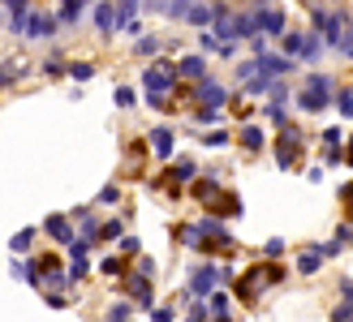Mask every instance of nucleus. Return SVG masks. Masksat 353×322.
<instances>
[{
  "label": "nucleus",
  "instance_id": "obj_9",
  "mask_svg": "<svg viewBox=\"0 0 353 322\" xmlns=\"http://www.w3.org/2000/svg\"><path fill=\"white\" fill-rule=\"evenodd\" d=\"M293 61L289 56H268V52H259V74L263 78H280V74H289Z\"/></svg>",
  "mask_w": 353,
  "mask_h": 322
},
{
  "label": "nucleus",
  "instance_id": "obj_20",
  "mask_svg": "<svg viewBox=\"0 0 353 322\" xmlns=\"http://www.w3.org/2000/svg\"><path fill=\"white\" fill-rule=\"evenodd\" d=\"M78 17H82V0H65L61 13H57V22H69V26H74Z\"/></svg>",
  "mask_w": 353,
  "mask_h": 322
},
{
  "label": "nucleus",
  "instance_id": "obj_5",
  "mask_svg": "<svg viewBox=\"0 0 353 322\" xmlns=\"http://www.w3.org/2000/svg\"><path fill=\"white\" fill-rule=\"evenodd\" d=\"M297 151H302V133L285 129V133H280V147H276V164L280 168H293L297 164Z\"/></svg>",
  "mask_w": 353,
  "mask_h": 322
},
{
  "label": "nucleus",
  "instance_id": "obj_35",
  "mask_svg": "<svg viewBox=\"0 0 353 322\" xmlns=\"http://www.w3.org/2000/svg\"><path fill=\"white\" fill-rule=\"evenodd\" d=\"M95 237H103V241H112V237H121V224L112 219V224H103L99 232H95Z\"/></svg>",
  "mask_w": 353,
  "mask_h": 322
},
{
  "label": "nucleus",
  "instance_id": "obj_17",
  "mask_svg": "<svg viewBox=\"0 0 353 322\" xmlns=\"http://www.w3.org/2000/svg\"><path fill=\"white\" fill-rule=\"evenodd\" d=\"M22 74H26V61H9V65H0V86H13Z\"/></svg>",
  "mask_w": 353,
  "mask_h": 322
},
{
  "label": "nucleus",
  "instance_id": "obj_37",
  "mask_svg": "<svg viewBox=\"0 0 353 322\" xmlns=\"http://www.w3.org/2000/svg\"><path fill=\"white\" fill-rule=\"evenodd\" d=\"M203 142H207V147H224V142H228V133H224V129H211Z\"/></svg>",
  "mask_w": 353,
  "mask_h": 322
},
{
  "label": "nucleus",
  "instance_id": "obj_10",
  "mask_svg": "<svg viewBox=\"0 0 353 322\" xmlns=\"http://www.w3.org/2000/svg\"><path fill=\"white\" fill-rule=\"evenodd\" d=\"M130 292H134V301H138V310H151L155 292H151V279H147V275H134V279H130Z\"/></svg>",
  "mask_w": 353,
  "mask_h": 322
},
{
  "label": "nucleus",
  "instance_id": "obj_27",
  "mask_svg": "<svg viewBox=\"0 0 353 322\" xmlns=\"http://www.w3.org/2000/svg\"><path fill=\"white\" fill-rule=\"evenodd\" d=\"M108 322H130V305H125V301H117V305H108Z\"/></svg>",
  "mask_w": 353,
  "mask_h": 322
},
{
  "label": "nucleus",
  "instance_id": "obj_31",
  "mask_svg": "<svg viewBox=\"0 0 353 322\" xmlns=\"http://www.w3.org/2000/svg\"><path fill=\"white\" fill-rule=\"evenodd\" d=\"M134 103H138V95L130 86H117V107H134Z\"/></svg>",
  "mask_w": 353,
  "mask_h": 322
},
{
  "label": "nucleus",
  "instance_id": "obj_6",
  "mask_svg": "<svg viewBox=\"0 0 353 322\" xmlns=\"http://www.w3.org/2000/svg\"><path fill=\"white\" fill-rule=\"evenodd\" d=\"M52 30H57V17H48V13H26V22H22V34H30V39H52Z\"/></svg>",
  "mask_w": 353,
  "mask_h": 322
},
{
  "label": "nucleus",
  "instance_id": "obj_23",
  "mask_svg": "<svg viewBox=\"0 0 353 322\" xmlns=\"http://www.w3.org/2000/svg\"><path fill=\"white\" fill-rule=\"evenodd\" d=\"M69 78H74V82H91V78H95V65H86V61L69 65Z\"/></svg>",
  "mask_w": 353,
  "mask_h": 322
},
{
  "label": "nucleus",
  "instance_id": "obj_33",
  "mask_svg": "<svg viewBox=\"0 0 353 322\" xmlns=\"http://www.w3.org/2000/svg\"><path fill=\"white\" fill-rule=\"evenodd\" d=\"M211 314H216V318H228V297H211Z\"/></svg>",
  "mask_w": 353,
  "mask_h": 322
},
{
  "label": "nucleus",
  "instance_id": "obj_39",
  "mask_svg": "<svg viewBox=\"0 0 353 322\" xmlns=\"http://www.w3.org/2000/svg\"><path fill=\"white\" fill-rule=\"evenodd\" d=\"M138 249H143V241H138V237H125V241H121V254H138Z\"/></svg>",
  "mask_w": 353,
  "mask_h": 322
},
{
  "label": "nucleus",
  "instance_id": "obj_32",
  "mask_svg": "<svg viewBox=\"0 0 353 322\" xmlns=\"http://www.w3.org/2000/svg\"><path fill=\"white\" fill-rule=\"evenodd\" d=\"M181 241H185V245H203V232H199V224L181 228Z\"/></svg>",
  "mask_w": 353,
  "mask_h": 322
},
{
  "label": "nucleus",
  "instance_id": "obj_42",
  "mask_svg": "<svg viewBox=\"0 0 353 322\" xmlns=\"http://www.w3.org/2000/svg\"><path fill=\"white\" fill-rule=\"evenodd\" d=\"M103 275H121V258H103Z\"/></svg>",
  "mask_w": 353,
  "mask_h": 322
},
{
  "label": "nucleus",
  "instance_id": "obj_13",
  "mask_svg": "<svg viewBox=\"0 0 353 322\" xmlns=\"http://www.w3.org/2000/svg\"><path fill=\"white\" fill-rule=\"evenodd\" d=\"M199 232H203V237H216L220 245H228V241H233V237H228V228H224V224L216 219V215H207V219L199 224Z\"/></svg>",
  "mask_w": 353,
  "mask_h": 322
},
{
  "label": "nucleus",
  "instance_id": "obj_8",
  "mask_svg": "<svg viewBox=\"0 0 353 322\" xmlns=\"http://www.w3.org/2000/svg\"><path fill=\"white\" fill-rule=\"evenodd\" d=\"M216 279H220V271H216V266H199V271H194V279H190V292H194V297H207V292H216Z\"/></svg>",
  "mask_w": 353,
  "mask_h": 322
},
{
  "label": "nucleus",
  "instance_id": "obj_36",
  "mask_svg": "<svg viewBox=\"0 0 353 322\" xmlns=\"http://www.w3.org/2000/svg\"><path fill=\"white\" fill-rule=\"evenodd\" d=\"M349 318H353V305H349V301H341L336 314H332V322H349Z\"/></svg>",
  "mask_w": 353,
  "mask_h": 322
},
{
  "label": "nucleus",
  "instance_id": "obj_21",
  "mask_svg": "<svg viewBox=\"0 0 353 322\" xmlns=\"http://www.w3.org/2000/svg\"><path fill=\"white\" fill-rule=\"evenodd\" d=\"M241 147H245V151H263V129L245 125V129H241Z\"/></svg>",
  "mask_w": 353,
  "mask_h": 322
},
{
  "label": "nucleus",
  "instance_id": "obj_43",
  "mask_svg": "<svg viewBox=\"0 0 353 322\" xmlns=\"http://www.w3.org/2000/svg\"><path fill=\"white\" fill-rule=\"evenodd\" d=\"M151 322H172V310H151Z\"/></svg>",
  "mask_w": 353,
  "mask_h": 322
},
{
  "label": "nucleus",
  "instance_id": "obj_11",
  "mask_svg": "<svg viewBox=\"0 0 353 322\" xmlns=\"http://www.w3.org/2000/svg\"><path fill=\"white\" fill-rule=\"evenodd\" d=\"M151 147H155V155H160V159H172L176 138H172V129H168V125H160V129L151 133Z\"/></svg>",
  "mask_w": 353,
  "mask_h": 322
},
{
  "label": "nucleus",
  "instance_id": "obj_40",
  "mask_svg": "<svg viewBox=\"0 0 353 322\" xmlns=\"http://www.w3.org/2000/svg\"><path fill=\"white\" fill-rule=\"evenodd\" d=\"M237 74H241V78H245V82H250V78H254V74H259V61H245V65H241V69H237Z\"/></svg>",
  "mask_w": 353,
  "mask_h": 322
},
{
  "label": "nucleus",
  "instance_id": "obj_25",
  "mask_svg": "<svg viewBox=\"0 0 353 322\" xmlns=\"http://www.w3.org/2000/svg\"><path fill=\"white\" fill-rule=\"evenodd\" d=\"M280 39H285V56L293 61L297 52H302V39H306V34H280Z\"/></svg>",
  "mask_w": 353,
  "mask_h": 322
},
{
  "label": "nucleus",
  "instance_id": "obj_19",
  "mask_svg": "<svg viewBox=\"0 0 353 322\" xmlns=\"http://www.w3.org/2000/svg\"><path fill=\"white\" fill-rule=\"evenodd\" d=\"M220 193V181L216 176H207V181H194V198H203V202H211Z\"/></svg>",
  "mask_w": 353,
  "mask_h": 322
},
{
  "label": "nucleus",
  "instance_id": "obj_44",
  "mask_svg": "<svg viewBox=\"0 0 353 322\" xmlns=\"http://www.w3.org/2000/svg\"><path fill=\"white\" fill-rule=\"evenodd\" d=\"M216 322H233V318H216Z\"/></svg>",
  "mask_w": 353,
  "mask_h": 322
},
{
  "label": "nucleus",
  "instance_id": "obj_22",
  "mask_svg": "<svg viewBox=\"0 0 353 322\" xmlns=\"http://www.w3.org/2000/svg\"><path fill=\"white\" fill-rule=\"evenodd\" d=\"M30 241H34V228H22V232H17V237L9 241V249H13V254H26Z\"/></svg>",
  "mask_w": 353,
  "mask_h": 322
},
{
  "label": "nucleus",
  "instance_id": "obj_41",
  "mask_svg": "<svg viewBox=\"0 0 353 322\" xmlns=\"http://www.w3.org/2000/svg\"><path fill=\"white\" fill-rule=\"evenodd\" d=\"M43 74H48V78H61V74H65V65H61V61H48V65H43Z\"/></svg>",
  "mask_w": 353,
  "mask_h": 322
},
{
  "label": "nucleus",
  "instance_id": "obj_12",
  "mask_svg": "<svg viewBox=\"0 0 353 322\" xmlns=\"http://www.w3.org/2000/svg\"><path fill=\"white\" fill-rule=\"evenodd\" d=\"M43 232H48V237L52 241H69V237H74V228H69V219H65V215H48V224H43Z\"/></svg>",
  "mask_w": 353,
  "mask_h": 322
},
{
  "label": "nucleus",
  "instance_id": "obj_26",
  "mask_svg": "<svg viewBox=\"0 0 353 322\" xmlns=\"http://www.w3.org/2000/svg\"><path fill=\"white\" fill-rule=\"evenodd\" d=\"M336 107H341V116H345V120L353 116V91H349V86H345L341 95H336Z\"/></svg>",
  "mask_w": 353,
  "mask_h": 322
},
{
  "label": "nucleus",
  "instance_id": "obj_4",
  "mask_svg": "<svg viewBox=\"0 0 353 322\" xmlns=\"http://www.w3.org/2000/svg\"><path fill=\"white\" fill-rule=\"evenodd\" d=\"M250 13H254L259 34H276V39L285 34V13H280V9H272V5H254Z\"/></svg>",
  "mask_w": 353,
  "mask_h": 322
},
{
  "label": "nucleus",
  "instance_id": "obj_34",
  "mask_svg": "<svg viewBox=\"0 0 353 322\" xmlns=\"http://www.w3.org/2000/svg\"><path fill=\"white\" fill-rule=\"evenodd\" d=\"M263 254H268V258H280V254H285V241H280V237L268 241V245H263Z\"/></svg>",
  "mask_w": 353,
  "mask_h": 322
},
{
  "label": "nucleus",
  "instance_id": "obj_16",
  "mask_svg": "<svg viewBox=\"0 0 353 322\" xmlns=\"http://www.w3.org/2000/svg\"><path fill=\"white\" fill-rule=\"evenodd\" d=\"M319 262H323V249H306V254L297 258V271H302V275H314V271H319Z\"/></svg>",
  "mask_w": 353,
  "mask_h": 322
},
{
  "label": "nucleus",
  "instance_id": "obj_28",
  "mask_svg": "<svg viewBox=\"0 0 353 322\" xmlns=\"http://www.w3.org/2000/svg\"><path fill=\"white\" fill-rule=\"evenodd\" d=\"M172 176H176V181H194V164H190V159H176Z\"/></svg>",
  "mask_w": 353,
  "mask_h": 322
},
{
  "label": "nucleus",
  "instance_id": "obj_38",
  "mask_svg": "<svg viewBox=\"0 0 353 322\" xmlns=\"http://www.w3.org/2000/svg\"><path fill=\"white\" fill-rule=\"evenodd\" d=\"M117 198H121L117 185H103V189H99V202H117Z\"/></svg>",
  "mask_w": 353,
  "mask_h": 322
},
{
  "label": "nucleus",
  "instance_id": "obj_7",
  "mask_svg": "<svg viewBox=\"0 0 353 322\" xmlns=\"http://www.w3.org/2000/svg\"><path fill=\"white\" fill-rule=\"evenodd\" d=\"M199 103L203 107H224L228 103V91L220 82H211V78H199Z\"/></svg>",
  "mask_w": 353,
  "mask_h": 322
},
{
  "label": "nucleus",
  "instance_id": "obj_2",
  "mask_svg": "<svg viewBox=\"0 0 353 322\" xmlns=\"http://www.w3.org/2000/svg\"><path fill=\"white\" fill-rule=\"evenodd\" d=\"M327 91H332V82H327L323 74H314V78L306 82V91L297 95V103H302L306 112H323V107H327Z\"/></svg>",
  "mask_w": 353,
  "mask_h": 322
},
{
  "label": "nucleus",
  "instance_id": "obj_30",
  "mask_svg": "<svg viewBox=\"0 0 353 322\" xmlns=\"http://www.w3.org/2000/svg\"><path fill=\"white\" fill-rule=\"evenodd\" d=\"M199 47H203V52H220V39H216V34H211V30L203 26V34H199Z\"/></svg>",
  "mask_w": 353,
  "mask_h": 322
},
{
  "label": "nucleus",
  "instance_id": "obj_29",
  "mask_svg": "<svg viewBox=\"0 0 353 322\" xmlns=\"http://www.w3.org/2000/svg\"><path fill=\"white\" fill-rule=\"evenodd\" d=\"M194 120H199V125H216V120H220V107H199V112H194Z\"/></svg>",
  "mask_w": 353,
  "mask_h": 322
},
{
  "label": "nucleus",
  "instance_id": "obj_1",
  "mask_svg": "<svg viewBox=\"0 0 353 322\" xmlns=\"http://www.w3.org/2000/svg\"><path fill=\"white\" fill-rule=\"evenodd\" d=\"M285 275H280V266H254V271H245V279L237 283V292L241 297H259L268 283H280Z\"/></svg>",
  "mask_w": 353,
  "mask_h": 322
},
{
  "label": "nucleus",
  "instance_id": "obj_18",
  "mask_svg": "<svg viewBox=\"0 0 353 322\" xmlns=\"http://www.w3.org/2000/svg\"><path fill=\"white\" fill-rule=\"evenodd\" d=\"M176 74H185V78H207V65H203V56H185L181 65H176Z\"/></svg>",
  "mask_w": 353,
  "mask_h": 322
},
{
  "label": "nucleus",
  "instance_id": "obj_14",
  "mask_svg": "<svg viewBox=\"0 0 353 322\" xmlns=\"http://www.w3.org/2000/svg\"><path fill=\"white\" fill-rule=\"evenodd\" d=\"M211 17H216V5H185V22L190 26H211Z\"/></svg>",
  "mask_w": 353,
  "mask_h": 322
},
{
  "label": "nucleus",
  "instance_id": "obj_24",
  "mask_svg": "<svg viewBox=\"0 0 353 322\" xmlns=\"http://www.w3.org/2000/svg\"><path fill=\"white\" fill-rule=\"evenodd\" d=\"M160 47H164V43H160V39H151V34H143V39L134 43V52H138V56H155Z\"/></svg>",
  "mask_w": 353,
  "mask_h": 322
},
{
  "label": "nucleus",
  "instance_id": "obj_15",
  "mask_svg": "<svg viewBox=\"0 0 353 322\" xmlns=\"http://www.w3.org/2000/svg\"><path fill=\"white\" fill-rule=\"evenodd\" d=\"M95 26L108 34V30H117V9L108 5V0H103V5H95Z\"/></svg>",
  "mask_w": 353,
  "mask_h": 322
},
{
  "label": "nucleus",
  "instance_id": "obj_3",
  "mask_svg": "<svg viewBox=\"0 0 353 322\" xmlns=\"http://www.w3.org/2000/svg\"><path fill=\"white\" fill-rule=\"evenodd\" d=\"M143 86H147V95H168L176 86V69L172 65H151L143 74Z\"/></svg>",
  "mask_w": 353,
  "mask_h": 322
}]
</instances>
